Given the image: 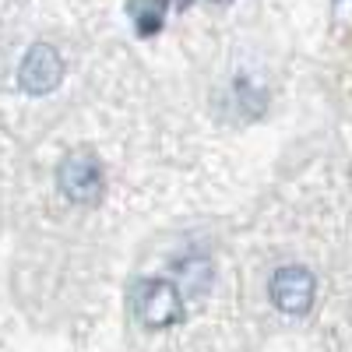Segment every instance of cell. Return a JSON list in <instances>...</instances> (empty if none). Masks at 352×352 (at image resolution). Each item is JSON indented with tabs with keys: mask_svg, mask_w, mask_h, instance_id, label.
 <instances>
[{
	"mask_svg": "<svg viewBox=\"0 0 352 352\" xmlns=\"http://www.w3.org/2000/svg\"><path fill=\"white\" fill-rule=\"evenodd\" d=\"M317 296V282L303 264H285L272 275V303L289 314V317H303L314 307Z\"/></svg>",
	"mask_w": 352,
	"mask_h": 352,
	"instance_id": "277c9868",
	"label": "cell"
},
{
	"mask_svg": "<svg viewBox=\"0 0 352 352\" xmlns=\"http://www.w3.org/2000/svg\"><path fill=\"white\" fill-rule=\"evenodd\" d=\"M60 81H64V60H60V53H56L50 43L28 46V53L21 56V67H18L21 92H28V96H50Z\"/></svg>",
	"mask_w": 352,
	"mask_h": 352,
	"instance_id": "3957f363",
	"label": "cell"
},
{
	"mask_svg": "<svg viewBox=\"0 0 352 352\" xmlns=\"http://www.w3.org/2000/svg\"><path fill=\"white\" fill-rule=\"evenodd\" d=\"M56 187H60V194L74 204H96L102 197V162L92 155V152H71L60 159V166H56Z\"/></svg>",
	"mask_w": 352,
	"mask_h": 352,
	"instance_id": "7a4b0ae2",
	"label": "cell"
},
{
	"mask_svg": "<svg viewBox=\"0 0 352 352\" xmlns=\"http://www.w3.org/2000/svg\"><path fill=\"white\" fill-rule=\"evenodd\" d=\"M131 310L144 328L162 331L184 320V296L169 278H141L131 289Z\"/></svg>",
	"mask_w": 352,
	"mask_h": 352,
	"instance_id": "6da1fadb",
	"label": "cell"
},
{
	"mask_svg": "<svg viewBox=\"0 0 352 352\" xmlns=\"http://www.w3.org/2000/svg\"><path fill=\"white\" fill-rule=\"evenodd\" d=\"M212 4H229V0H212Z\"/></svg>",
	"mask_w": 352,
	"mask_h": 352,
	"instance_id": "8992f818",
	"label": "cell"
},
{
	"mask_svg": "<svg viewBox=\"0 0 352 352\" xmlns=\"http://www.w3.org/2000/svg\"><path fill=\"white\" fill-rule=\"evenodd\" d=\"M166 11H169V0H127V14L131 25L141 39H152L162 32L166 25Z\"/></svg>",
	"mask_w": 352,
	"mask_h": 352,
	"instance_id": "5b68a950",
	"label": "cell"
}]
</instances>
